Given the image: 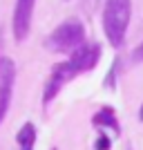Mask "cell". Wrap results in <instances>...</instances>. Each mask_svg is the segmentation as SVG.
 I'll return each mask as SVG.
<instances>
[{"label": "cell", "instance_id": "cell-1", "mask_svg": "<svg viewBox=\"0 0 143 150\" xmlns=\"http://www.w3.org/2000/svg\"><path fill=\"white\" fill-rule=\"evenodd\" d=\"M132 0H107L103 9V29L112 47H121L125 40V29L130 23Z\"/></svg>", "mask_w": 143, "mask_h": 150}, {"label": "cell", "instance_id": "cell-2", "mask_svg": "<svg viewBox=\"0 0 143 150\" xmlns=\"http://www.w3.org/2000/svg\"><path fill=\"white\" fill-rule=\"evenodd\" d=\"M85 38V29L78 20H65L63 25H58L51 31V36L47 38V47L51 52H72L78 50Z\"/></svg>", "mask_w": 143, "mask_h": 150}, {"label": "cell", "instance_id": "cell-3", "mask_svg": "<svg viewBox=\"0 0 143 150\" xmlns=\"http://www.w3.org/2000/svg\"><path fill=\"white\" fill-rule=\"evenodd\" d=\"M34 5H36V0H16V9H13V36H16V40H25L29 34Z\"/></svg>", "mask_w": 143, "mask_h": 150}, {"label": "cell", "instance_id": "cell-4", "mask_svg": "<svg viewBox=\"0 0 143 150\" xmlns=\"http://www.w3.org/2000/svg\"><path fill=\"white\" fill-rule=\"evenodd\" d=\"M74 76H76V72L72 69L69 61H67V63H58L56 67H54V72H51V76H49V81H47V85H45L43 101H45V103H49V101L58 94V90H61L63 85L69 81V79H74Z\"/></svg>", "mask_w": 143, "mask_h": 150}, {"label": "cell", "instance_id": "cell-5", "mask_svg": "<svg viewBox=\"0 0 143 150\" xmlns=\"http://www.w3.org/2000/svg\"><path fill=\"white\" fill-rule=\"evenodd\" d=\"M11 85H13V63L9 58H0V121L5 119L9 103H11Z\"/></svg>", "mask_w": 143, "mask_h": 150}, {"label": "cell", "instance_id": "cell-6", "mask_svg": "<svg viewBox=\"0 0 143 150\" xmlns=\"http://www.w3.org/2000/svg\"><path fill=\"white\" fill-rule=\"evenodd\" d=\"M99 58H101V47L99 45H81V47L72 54L69 65H72V69H74L76 74H81V72H89V69L96 65Z\"/></svg>", "mask_w": 143, "mask_h": 150}, {"label": "cell", "instance_id": "cell-7", "mask_svg": "<svg viewBox=\"0 0 143 150\" xmlns=\"http://www.w3.org/2000/svg\"><path fill=\"white\" fill-rule=\"evenodd\" d=\"M34 141H36V128H34V123H25L18 132L20 150H34Z\"/></svg>", "mask_w": 143, "mask_h": 150}, {"label": "cell", "instance_id": "cell-8", "mask_svg": "<svg viewBox=\"0 0 143 150\" xmlns=\"http://www.w3.org/2000/svg\"><path fill=\"white\" fill-rule=\"evenodd\" d=\"M94 123H96V125H110V128H114V130L118 128L116 119H114V114H112V110H101V112L94 117Z\"/></svg>", "mask_w": 143, "mask_h": 150}, {"label": "cell", "instance_id": "cell-9", "mask_svg": "<svg viewBox=\"0 0 143 150\" xmlns=\"http://www.w3.org/2000/svg\"><path fill=\"white\" fill-rule=\"evenodd\" d=\"M132 61H134V63H141V61H143V43L139 45L134 52H132Z\"/></svg>", "mask_w": 143, "mask_h": 150}, {"label": "cell", "instance_id": "cell-10", "mask_svg": "<svg viewBox=\"0 0 143 150\" xmlns=\"http://www.w3.org/2000/svg\"><path fill=\"white\" fill-rule=\"evenodd\" d=\"M110 148V139L107 137H99V141H96V150H107Z\"/></svg>", "mask_w": 143, "mask_h": 150}, {"label": "cell", "instance_id": "cell-11", "mask_svg": "<svg viewBox=\"0 0 143 150\" xmlns=\"http://www.w3.org/2000/svg\"><path fill=\"white\" fill-rule=\"evenodd\" d=\"M141 119H143V108H141Z\"/></svg>", "mask_w": 143, "mask_h": 150}]
</instances>
